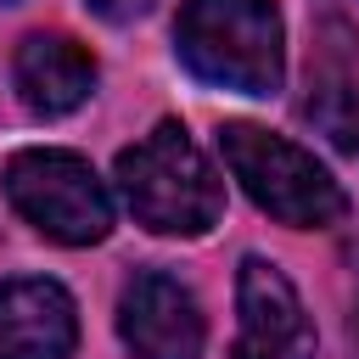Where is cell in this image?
<instances>
[{"label": "cell", "mask_w": 359, "mask_h": 359, "mask_svg": "<svg viewBox=\"0 0 359 359\" xmlns=\"http://www.w3.org/2000/svg\"><path fill=\"white\" fill-rule=\"evenodd\" d=\"M303 118L342 151H359V84L353 79H314Z\"/></svg>", "instance_id": "cell-9"}, {"label": "cell", "mask_w": 359, "mask_h": 359, "mask_svg": "<svg viewBox=\"0 0 359 359\" xmlns=\"http://www.w3.org/2000/svg\"><path fill=\"white\" fill-rule=\"evenodd\" d=\"M180 62L236 95H275L280 90V11L275 0H185L180 22Z\"/></svg>", "instance_id": "cell-2"}, {"label": "cell", "mask_w": 359, "mask_h": 359, "mask_svg": "<svg viewBox=\"0 0 359 359\" xmlns=\"http://www.w3.org/2000/svg\"><path fill=\"white\" fill-rule=\"evenodd\" d=\"M6 196L39 236L62 247H90L112 230V196L95 180V168L73 151H17L6 163Z\"/></svg>", "instance_id": "cell-4"}, {"label": "cell", "mask_w": 359, "mask_h": 359, "mask_svg": "<svg viewBox=\"0 0 359 359\" xmlns=\"http://www.w3.org/2000/svg\"><path fill=\"white\" fill-rule=\"evenodd\" d=\"M118 337L135 359H196L202 353V309L191 286L163 269H140L118 297Z\"/></svg>", "instance_id": "cell-6"}, {"label": "cell", "mask_w": 359, "mask_h": 359, "mask_svg": "<svg viewBox=\"0 0 359 359\" xmlns=\"http://www.w3.org/2000/svg\"><path fill=\"white\" fill-rule=\"evenodd\" d=\"M236 309H241V331L230 359H314V325L303 314V297L275 264L241 258Z\"/></svg>", "instance_id": "cell-5"}, {"label": "cell", "mask_w": 359, "mask_h": 359, "mask_svg": "<svg viewBox=\"0 0 359 359\" xmlns=\"http://www.w3.org/2000/svg\"><path fill=\"white\" fill-rule=\"evenodd\" d=\"M11 84L34 118H62L95 90V62L67 34H28L11 62Z\"/></svg>", "instance_id": "cell-8"}, {"label": "cell", "mask_w": 359, "mask_h": 359, "mask_svg": "<svg viewBox=\"0 0 359 359\" xmlns=\"http://www.w3.org/2000/svg\"><path fill=\"white\" fill-rule=\"evenodd\" d=\"M73 342L79 314L56 280L22 275L0 286V359H67Z\"/></svg>", "instance_id": "cell-7"}, {"label": "cell", "mask_w": 359, "mask_h": 359, "mask_svg": "<svg viewBox=\"0 0 359 359\" xmlns=\"http://www.w3.org/2000/svg\"><path fill=\"white\" fill-rule=\"evenodd\" d=\"M118 191L151 236H202L224 213V185L185 123H157L146 140L118 151Z\"/></svg>", "instance_id": "cell-1"}, {"label": "cell", "mask_w": 359, "mask_h": 359, "mask_svg": "<svg viewBox=\"0 0 359 359\" xmlns=\"http://www.w3.org/2000/svg\"><path fill=\"white\" fill-rule=\"evenodd\" d=\"M95 17H107V22H135V17H146L157 0H84Z\"/></svg>", "instance_id": "cell-10"}, {"label": "cell", "mask_w": 359, "mask_h": 359, "mask_svg": "<svg viewBox=\"0 0 359 359\" xmlns=\"http://www.w3.org/2000/svg\"><path fill=\"white\" fill-rule=\"evenodd\" d=\"M353 331H359V320H353Z\"/></svg>", "instance_id": "cell-11"}, {"label": "cell", "mask_w": 359, "mask_h": 359, "mask_svg": "<svg viewBox=\"0 0 359 359\" xmlns=\"http://www.w3.org/2000/svg\"><path fill=\"white\" fill-rule=\"evenodd\" d=\"M219 151L230 163V174L241 180V191L280 224L292 230H320L337 224L348 196L342 185L325 174V163L303 146H292L286 135H269L258 123H224L219 129Z\"/></svg>", "instance_id": "cell-3"}]
</instances>
